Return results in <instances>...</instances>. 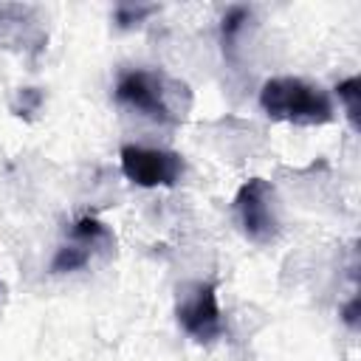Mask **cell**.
<instances>
[{"label":"cell","mask_w":361,"mask_h":361,"mask_svg":"<svg viewBox=\"0 0 361 361\" xmlns=\"http://www.w3.org/2000/svg\"><path fill=\"white\" fill-rule=\"evenodd\" d=\"M39 104H42V93H39L37 87H23V90H20V102L14 104V113L28 118L31 113L39 110Z\"/></svg>","instance_id":"7c38bea8"},{"label":"cell","mask_w":361,"mask_h":361,"mask_svg":"<svg viewBox=\"0 0 361 361\" xmlns=\"http://www.w3.org/2000/svg\"><path fill=\"white\" fill-rule=\"evenodd\" d=\"M71 240L82 248V251H110L116 245V234L96 217H79L71 226Z\"/></svg>","instance_id":"52a82bcc"},{"label":"cell","mask_w":361,"mask_h":361,"mask_svg":"<svg viewBox=\"0 0 361 361\" xmlns=\"http://www.w3.org/2000/svg\"><path fill=\"white\" fill-rule=\"evenodd\" d=\"M178 324L186 336H192L197 344H212L223 336V313L217 305V285L214 282H195L183 288L178 307H175Z\"/></svg>","instance_id":"277c9868"},{"label":"cell","mask_w":361,"mask_h":361,"mask_svg":"<svg viewBox=\"0 0 361 361\" xmlns=\"http://www.w3.org/2000/svg\"><path fill=\"white\" fill-rule=\"evenodd\" d=\"M155 11H158V6H133V3H121V6H116L113 17H116V23H118L121 28H133V25H138L144 17H149V14H155Z\"/></svg>","instance_id":"8fae6325"},{"label":"cell","mask_w":361,"mask_h":361,"mask_svg":"<svg viewBox=\"0 0 361 361\" xmlns=\"http://www.w3.org/2000/svg\"><path fill=\"white\" fill-rule=\"evenodd\" d=\"M344 322H347L350 327H358V299H355V296H353L350 305L344 307Z\"/></svg>","instance_id":"4fadbf2b"},{"label":"cell","mask_w":361,"mask_h":361,"mask_svg":"<svg viewBox=\"0 0 361 361\" xmlns=\"http://www.w3.org/2000/svg\"><path fill=\"white\" fill-rule=\"evenodd\" d=\"M251 20V11L245 6H231L226 14H223V25H220V34H223V48L226 54H231L237 48V39H240V31L245 28V23Z\"/></svg>","instance_id":"9c48e42d"},{"label":"cell","mask_w":361,"mask_h":361,"mask_svg":"<svg viewBox=\"0 0 361 361\" xmlns=\"http://www.w3.org/2000/svg\"><path fill=\"white\" fill-rule=\"evenodd\" d=\"M121 172L135 186H175L183 175V158L172 149L121 147Z\"/></svg>","instance_id":"5b68a950"},{"label":"cell","mask_w":361,"mask_h":361,"mask_svg":"<svg viewBox=\"0 0 361 361\" xmlns=\"http://www.w3.org/2000/svg\"><path fill=\"white\" fill-rule=\"evenodd\" d=\"M344 110H347V118H350V127L353 130H361V79L358 76H350L344 82H338L336 87Z\"/></svg>","instance_id":"ba28073f"},{"label":"cell","mask_w":361,"mask_h":361,"mask_svg":"<svg viewBox=\"0 0 361 361\" xmlns=\"http://www.w3.org/2000/svg\"><path fill=\"white\" fill-rule=\"evenodd\" d=\"M116 102L118 104H127L138 113H144L147 118L158 121V124H175L183 118V113L189 110L186 104H180V96L183 99H192L186 85L164 76V73H155V71H144V68H133V71H124L116 82V90H113Z\"/></svg>","instance_id":"6da1fadb"},{"label":"cell","mask_w":361,"mask_h":361,"mask_svg":"<svg viewBox=\"0 0 361 361\" xmlns=\"http://www.w3.org/2000/svg\"><path fill=\"white\" fill-rule=\"evenodd\" d=\"M259 104L271 118L290 124H327L333 121L330 96L299 76H274L259 90Z\"/></svg>","instance_id":"7a4b0ae2"},{"label":"cell","mask_w":361,"mask_h":361,"mask_svg":"<svg viewBox=\"0 0 361 361\" xmlns=\"http://www.w3.org/2000/svg\"><path fill=\"white\" fill-rule=\"evenodd\" d=\"M87 259H90L87 251H82L76 243H68V245H62V248L56 251V257H54V262H51V271H56V274L76 271V268L87 265Z\"/></svg>","instance_id":"30bf717a"},{"label":"cell","mask_w":361,"mask_h":361,"mask_svg":"<svg viewBox=\"0 0 361 361\" xmlns=\"http://www.w3.org/2000/svg\"><path fill=\"white\" fill-rule=\"evenodd\" d=\"M48 42V31L34 6L0 3V45L17 54H39Z\"/></svg>","instance_id":"8992f818"},{"label":"cell","mask_w":361,"mask_h":361,"mask_svg":"<svg viewBox=\"0 0 361 361\" xmlns=\"http://www.w3.org/2000/svg\"><path fill=\"white\" fill-rule=\"evenodd\" d=\"M234 212L240 220L243 234L257 243L268 245L279 234V212H276V192L265 178H251L237 189Z\"/></svg>","instance_id":"3957f363"}]
</instances>
